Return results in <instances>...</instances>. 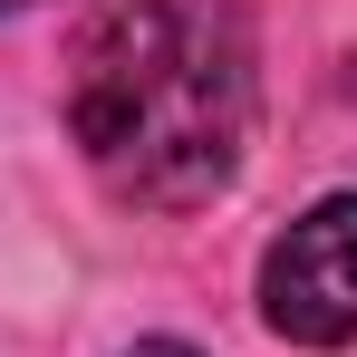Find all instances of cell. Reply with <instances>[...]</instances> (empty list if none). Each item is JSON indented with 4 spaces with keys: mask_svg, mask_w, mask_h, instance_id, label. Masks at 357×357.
<instances>
[{
    "mask_svg": "<svg viewBox=\"0 0 357 357\" xmlns=\"http://www.w3.org/2000/svg\"><path fill=\"white\" fill-rule=\"evenodd\" d=\"M261 319L290 348H348L357 338V193L309 203L261 261Z\"/></svg>",
    "mask_w": 357,
    "mask_h": 357,
    "instance_id": "cell-2",
    "label": "cell"
},
{
    "mask_svg": "<svg viewBox=\"0 0 357 357\" xmlns=\"http://www.w3.org/2000/svg\"><path fill=\"white\" fill-rule=\"evenodd\" d=\"M135 357H193V348H174V338H155V348H135Z\"/></svg>",
    "mask_w": 357,
    "mask_h": 357,
    "instance_id": "cell-3",
    "label": "cell"
},
{
    "mask_svg": "<svg viewBox=\"0 0 357 357\" xmlns=\"http://www.w3.org/2000/svg\"><path fill=\"white\" fill-rule=\"evenodd\" d=\"M261 116L241 0H116L68 49V135L107 193L193 213L241 174Z\"/></svg>",
    "mask_w": 357,
    "mask_h": 357,
    "instance_id": "cell-1",
    "label": "cell"
},
{
    "mask_svg": "<svg viewBox=\"0 0 357 357\" xmlns=\"http://www.w3.org/2000/svg\"><path fill=\"white\" fill-rule=\"evenodd\" d=\"M0 10H29V0H0Z\"/></svg>",
    "mask_w": 357,
    "mask_h": 357,
    "instance_id": "cell-4",
    "label": "cell"
}]
</instances>
